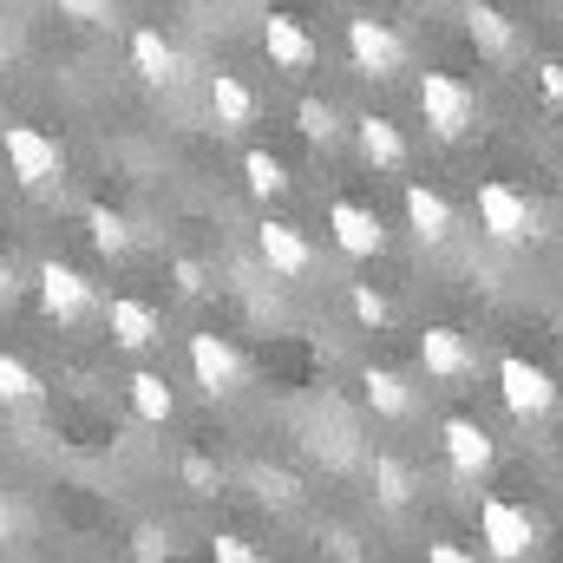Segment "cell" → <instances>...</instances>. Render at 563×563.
<instances>
[{"label":"cell","instance_id":"d4e9b609","mask_svg":"<svg viewBox=\"0 0 563 563\" xmlns=\"http://www.w3.org/2000/svg\"><path fill=\"white\" fill-rule=\"evenodd\" d=\"M374 492H380V505H407V498H413V472L380 452V459H374Z\"/></svg>","mask_w":563,"mask_h":563},{"label":"cell","instance_id":"4fadbf2b","mask_svg":"<svg viewBox=\"0 0 563 563\" xmlns=\"http://www.w3.org/2000/svg\"><path fill=\"white\" fill-rule=\"evenodd\" d=\"M106 321H112V341H119V347H151V341L164 334L157 308H151V301H139V295H119V301L106 308Z\"/></svg>","mask_w":563,"mask_h":563},{"label":"cell","instance_id":"3957f363","mask_svg":"<svg viewBox=\"0 0 563 563\" xmlns=\"http://www.w3.org/2000/svg\"><path fill=\"white\" fill-rule=\"evenodd\" d=\"M0 151H7V170L26 184V190H46L59 177V144L46 139L40 125H7L0 132Z\"/></svg>","mask_w":563,"mask_h":563},{"label":"cell","instance_id":"9c48e42d","mask_svg":"<svg viewBox=\"0 0 563 563\" xmlns=\"http://www.w3.org/2000/svg\"><path fill=\"white\" fill-rule=\"evenodd\" d=\"M190 374H197L203 394H230L243 367H236V347L223 334H190Z\"/></svg>","mask_w":563,"mask_h":563},{"label":"cell","instance_id":"5b68a950","mask_svg":"<svg viewBox=\"0 0 563 563\" xmlns=\"http://www.w3.org/2000/svg\"><path fill=\"white\" fill-rule=\"evenodd\" d=\"M478 538L492 544V558H525V551L538 544V525H531V511H518L511 498H485V505H478Z\"/></svg>","mask_w":563,"mask_h":563},{"label":"cell","instance_id":"e0dca14e","mask_svg":"<svg viewBox=\"0 0 563 563\" xmlns=\"http://www.w3.org/2000/svg\"><path fill=\"white\" fill-rule=\"evenodd\" d=\"M210 112H217V125H223V132H236V125H250V119H256V92H250L236 73H217V79H210Z\"/></svg>","mask_w":563,"mask_h":563},{"label":"cell","instance_id":"7c38bea8","mask_svg":"<svg viewBox=\"0 0 563 563\" xmlns=\"http://www.w3.org/2000/svg\"><path fill=\"white\" fill-rule=\"evenodd\" d=\"M445 459H452V472H465V478H478L485 465H492V432L478 420H445Z\"/></svg>","mask_w":563,"mask_h":563},{"label":"cell","instance_id":"d6a6232c","mask_svg":"<svg viewBox=\"0 0 563 563\" xmlns=\"http://www.w3.org/2000/svg\"><path fill=\"white\" fill-rule=\"evenodd\" d=\"M538 86H544L551 99H563V66H558V59H544V66H538Z\"/></svg>","mask_w":563,"mask_h":563},{"label":"cell","instance_id":"ffe728a7","mask_svg":"<svg viewBox=\"0 0 563 563\" xmlns=\"http://www.w3.org/2000/svg\"><path fill=\"white\" fill-rule=\"evenodd\" d=\"M86 236H92V250H99V256H125V250H132L125 217H119V210H106V203H92V210H86Z\"/></svg>","mask_w":563,"mask_h":563},{"label":"cell","instance_id":"e575fe53","mask_svg":"<svg viewBox=\"0 0 563 563\" xmlns=\"http://www.w3.org/2000/svg\"><path fill=\"white\" fill-rule=\"evenodd\" d=\"M558 190H563V177H558Z\"/></svg>","mask_w":563,"mask_h":563},{"label":"cell","instance_id":"9a60e30c","mask_svg":"<svg viewBox=\"0 0 563 563\" xmlns=\"http://www.w3.org/2000/svg\"><path fill=\"white\" fill-rule=\"evenodd\" d=\"M354 139H361V157H367L374 170H400V164H407V139H400L394 119H361Z\"/></svg>","mask_w":563,"mask_h":563},{"label":"cell","instance_id":"d590c367","mask_svg":"<svg viewBox=\"0 0 563 563\" xmlns=\"http://www.w3.org/2000/svg\"><path fill=\"white\" fill-rule=\"evenodd\" d=\"M243 7H250V0H243Z\"/></svg>","mask_w":563,"mask_h":563},{"label":"cell","instance_id":"f546056e","mask_svg":"<svg viewBox=\"0 0 563 563\" xmlns=\"http://www.w3.org/2000/svg\"><path fill=\"white\" fill-rule=\"evenodd\" d=\"M354 314H361L367 328H380V321H387V295H374V288H354Z\"/></svg>","mask_w":563,"mask_h":563},{"label":"cell","instance_id":"f1b7e54d","mask_svg":"<svg viewBox=\"0 0 563 563\" xmlns=\"http://www.w3.org/2000/svg\"><path fill=\"white\" fill-rule=\"evenodd\" d=\"M210 558H217V563H263L250 544H243V538H236V531H223V538L210 544Z\"/></svg>","mask_w":563,"mask_h":563},{"label":"cell","instance_id":"52a82bcc","mask_svg":"<svg viewBox=\"0 0 563 563\" xmlns=\"http://www.w3.org/2000/svg\"><path fill=\"white\" fill-rule=\"evenodd\" d=\"M40 301L53 321H79L92 308V282L79 276L73 263H40Z\"/></svg>","mask_w":563,"mask_h":563},{"label":"cell","instance_id":"7402d4cb","mask_svg":"<svg viewBox=\"0 0 563 563\" xmlns=\"http://www.w3.org/2000/svg\"><path fill=\"white\" fill-rule=\"evenodd\" d=\"M465 33H472L485 53H511V26H505L498 7H478V0H472V7H465Z\"/></svg>","mask_w":563,"mask_h":563},{"label":"cell","instance_id":"30bf717a","mask_svg":"<svg viewBox=\"0 0 563 563\" xmlns=\"http://www.w3.org/2000/svg\"><path fill=\"white\" fill-rule=\"evenodd\" d=\"M256 250H263V263H269L276 276H308V269H314V250L301 243V230H295V223H276V217L256 230Z\"/></svg>","mask_w":563,"mask_h":563},{"label":"cell","instance_id":"8fae6325","mask_svg":"<svg viewBox=\"0 0 563 563\" xmlns=\"http://www.w3.org/2000/svg\"><path fill=\"white\" fill-rule=\"evenodd\" d=\"M263 46H269V59H276L282 73H308V66H314V40H308L301 20H288V13H269V20H263Z\"/></svg>","mask_w":563,"mask_h":563},{"label":"cell","instance_id":"6da1fadb","mask_svg":"<svg viewBox=\"0 0 563 563\" xmlns=\"http://www.w3.org/2000/svg\"><path fill=\"white\" fill-rule=\"evenodd\" d=\"M420 119L439 132V139H465L472 119H478V99H472L465 79H452V73H426L420 79Z\"/></svg>","mask_w":563,"mask_h":563},{"label":"cell","instance_id":"ba28073f","mask_svg":"<svg viewBox=\"0 0 563 563\" xmlns=\"http://www.w3.org/2000/svg\"><path fill=\"white\" fill-rule=\"evenodd\" d=\"M328 230H334V243H341L347 256H380V250H387L380 217H374V210H361V203H347V197L328 210Z\"/></svg>","mask_w":563,"mask_h":563},{"label":"cell","instance_id":"83f0119b","mask_svg":"<svg viewBox=\"0 0 563 563\" xmlns=\"http://www.w3.org/2000/svg\"><path fill=\"white\" fill-rule=\"evenodd\" d=\"M184 485H190V492H217V485H223V472H217L203 452H190V459H184Z\"/></svg>","mask_w":563,"mask_h":563},{"label":"cell","instance_id":"603a6c76","mask_svg":"<svg viewBox=\"0 0 563 563\" xmlns=\"http://www.w3.org/2000/svg\"><path fill=\"white\" fill-rule=\"evenodd\" d=\"M0 400H7V407H26V400H40V380H33V367H26L20 354H7V347H0Z\"/></svg>","mask_w":563,"mask_h":563},{"label":"cell","instance_id":"2e32d148","mask_svg":"<svg viewBox=\"0 0 563 563\" xmlns=\"http://www.w3.org/2000/svg\"><path fill=\"white\" fill-rule=\"evenodd\" d=\"M132 66H139L144 86H170L177 79V53H170V40L157 26H139L132 33Z\"/></svg>","mask_w":563,"mask_h":563},{"label":"cell","instance_id":"4dcf8cb0","mask_svg":"<svg viewBox=\"0 0 563 563\" xmlns=\"http://www.w3.org/2000/svg\"><path fill=\"white\" fill-rule=\"evenodd\" d=\"M426 563H478V558H472L465 544H445V538H439V544H426Z\"/></svg>","mask_w":563,"mask_h":563},{"label":"cell","instance_id":"4316f807","mask_svg":"<svg viewBox=\"0 0 563 563\" xmlns=\"http://www.w3.org/2000/svg\"><path fill=\"white\" fill-rule=\"evenodd\" d=\"M59 20H79V26H112V0H53Z\"/></svg>","mask_w":563,"mask_h":563},{"label":"cell","instance_id":"1f68e13d","mask_svg":"<svg viewBox=\"0 0 563 563\" xmlns=\"http://www.w3.org/2000/svg\"><path fill=\"white\" fill-rule=\"evenodd\" d=\"M170 276H177V288H184V295H197V288H203V263H190V256H184Z\"/></svg>","mask_w":563,"mask_h":563},{"label":"cell","instance_id":"836d02e7","mask_svg":"<svg viewBox=\"0 0 563 563\" xmlns=\"http://www.w3.org/2000/svg\"><path fill=\"white\" fill-rule=\"evenodd\" d=\"M13 288H20V282H13V269H7V263H0V301H7Z\"/></svg>","mask_w":563,"mask_h":563},{"label":"cell","instance_id":"d6986e66","mask_svg":"<svg viewBox=\"0 0 563 563\" xmlns=\"http://www.w3.org/2000/svg\"><path fill=\"white\" fill-rule=\"evenodd\" d=\"M132 407H139V420L164 426L170 413H177V394H170L164 374H132Z\"/></svg>","mask_w":563,"mask_h":563},{"label":"cell","instance_id":"44dd1931","mask_svg":"<svg viewBox=\"0 0 563 563\" xmlns=\"http://www.w3.org/2000/svg\"><path fill=\"white\" fill-rule=\"evenodd\" d=\"M367 407L387 413V420H400V413L413 407V394H407V380H400L394 367H374V374H367Z\"/></svg>","mask_w":563,"mask_h":563},{"label":"cell","instance_id":"8992f818","mask_svg":"<svg viewBox=\"0 0 563 563\" xmlns=\"http://www.w3.org/2000/svg\"><path fill=\"white\" fill-rule=\"evenodd\" d=\"M478 223H485V236H498V243H518V236H531V203L511 190V184H478Z\"/></svg>","mask_w":563,"mask_h":563},{"label":"cell","instance_id":"5bb4252c","mask_svg":"<svg viewBox=\"0 0 563 563\" xmlns=\"http://www.w3.org/2000/svg\"><path fill=\"white\" fill-rule=\"evenodd\" d=\"M407 223H413L420 243H445L452 236V203L439 190H426V184H407Z\"/></svg>","mask_w":563,"mask_h":563},{"label":"cell","instance_id":"ac0fdd59","mask_svg":"<svg viewBox=\"0 0 563 563\" xmlns=\"http://www.w3.org/2000/svg\"><path fill=\"white\" fill-rule=\"evenodd\" d=\"M420 361H426V374H439V380H459L472 361H465V341L452 334V328H426L420 334Z\"/></svg>","mask_w":563,"mask_h":563},{"label":"cell","instance_id":"cb8c5ba5","mask_svg":"<svg viewBox=\"0 0 563 563\" xmlns=\"http://www.w3.org/2000/svg\"><path fill=\"white\" fill-rule=\"evenodd\" d=\"M243 177H250L256 197H282V190H288V170H282L276 151H250V157H243Z\"/></svg>","mask_w":563,"mask_h":563},{"label":"cell","instance_id":"277c9868","mask_svg":"<svg viewBox=\"0 0 563 563\" xmlns=\"http://www.w3.org/2000/svg\"><path fill=\"white\" fill-rule=\"evenodd\" d=\"M347 53H354V66H361L367 79H394L400 59H407L400 33H394L387 20H347Z\"/></svg>","mask_w":563,"mask_h":563},{"label":"cell","instance_id":"7a4b0ae2","mask_svg":"<svg viewBox=\"0 0 563 563\" xmlns=\"http://www.w3.org/2000/svg\"><path fill=\"white\" fill-rule=\"evenodd\" d=\"M498 394H505V407H511L518 420H538V413L558 407V380H551L538 361H525V354H505V361H498Z\"/></svg>","mask_w":563,"mask_h":563},{"label":"cell","instance_id":"484cf974","mask_svg":"<svg viewBox=\"0 0 563 563\" xmlns=\"http://www.w3.org/2000/svg\"><path fill=\"white\" fill-rule=\"evenodd\" d=\"M295 132L314 139V144H328L341 132V125H334V106H328V99H301V106H295Z\"/></svg>","mask_w":563,"mask_h":563}]
</instances>
